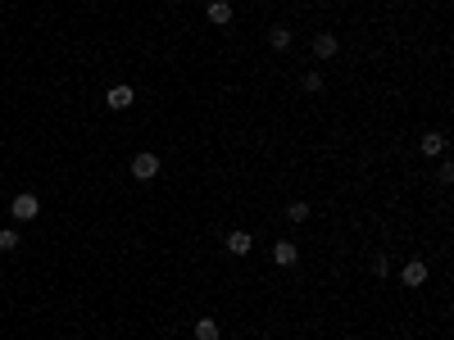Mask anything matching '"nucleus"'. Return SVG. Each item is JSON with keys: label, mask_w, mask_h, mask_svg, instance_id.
<instances>
[{"label": "nucleus", "mask_w": 454, "mask_h": 340, "mask_svg": "<svg viewBox=\"0 0 454 340\" xmlns=\"http://www.w3.org/2000/svg\"><path fill=\"white\" fill-rule=\"evenodd\" d=\"M37 213H41V200H37V195H14L10 200V218L14 222H32Z\"/></svg>", "instance_id": "nucleus-1"}, {"label": "nucleus", "mask_w": 454, "mask_h": 340, "mask_svg": "<svg viewBox=\"0 0 454 340\" xmlns=\"http://www.w3.org/2000/svg\"><path fill=\"white\" fill-rule=\"evenodd\" d=\"M105 105H109V109H114V114H123V109H132V105H137V91H132L128 82H119V87H109Z\"/></svg>", "instance_id": "nucleus-2"}, {"label": "nucleus", "mask_w": 454, "mask_h": 340, "mask_svg": "<svg viewBox=\"0 0 454 340\" xmlns=\"http://www.w3.org/2000/svg\"><path fill=\"white\" fill-rule=\"evenodd\" d=\"M400 281L409 286V290L427 286V264H422V259H409V264H404V273H400Z\"/></svg>", "instance_id": "nucleus-3"}, {"label": "nucleus", "mask_w": 454, "mask_h": 340, "mask_svg": "<svg viewBox=\"0 0 454 340\" xmlns=\"http://www.w3.org/2000/svg\"><path fill=\"white\" fill-rule=\"evenodd\" d=\"M227 254H237V259H246L250 250H255V236H250V231H227Z\"/></svg>", "instance_id": "nucleus-4"}, {"label": "nucleus", "mask_w": 454, "mask_h": 340, "mask_svg": "<svg viewBox=\"0 0 454 340\" xmlns=\"http://www.w3.org/2000/svg\"><path fill=\"white\" fill-rule=\"evenodd\" d=\"M132 173H137V182H150V177H159V159L155 154H137L132 159Z\"/></svg>", "instance_id": "nucleus-5"}, {"label": "nucleus", "mask_w": 454, "mask_h": 340, "mask_svg": "<svg viewBox=\"0 0 454 340\" xmlns=\"http://www.w3.org/2000/svg\"><path fill=\"white\" fill-rule=\"evenodd\" d=\"M295 259H300V250H295L291 241H277V245H273V264H277V268H295Z\"/></svg>", "instance_id": "nucleus-6"}, {"label": "nucleus", "mask_w": 454, "mask_h": 340, "mask_svg": "<svg viewBox=\"0 0 454 340\" xmlns=\"http://www.w3.org/2000/svg\"><path fill=\"white\" fill-rule=\"evenodd\" d=\"M209 23H214V28H227V23H232V5H227V0H209Z\"/></svg>", "instance_id": "nucleus-7"}, {"label": "nucleus", "mask_w": 454, "mask_h": 340, "mask_svg": "<svg viewBox=\"0 0 454 340\" xmlns=\"http://www.w3.org/2000/svg\"><path fill=\"white\" fill-rule=\"evenodd\" d=\"M314 55H318V59H332V55H336V36H332V32H318V36H314Z\"/></svg>", "instance_id": "nucleus-8"}, {"label": "nucleus", "mask_w": 454, "mask_h": 340, "mask_svg": "<svg viewBox=\"0 0 454 340\" xmlns=\"http://www.w3.org/2000/svg\"><path fill=\"white\" fill-rule=\"evenodd\" d=\"M418 150H422V154H445V132H427V136L418 141Z\"/></svg>", "instance_id": "nucleus-9"}, {"label": "nucleus", "mask_w": 454, "mask_h": 340, "mask_svg": "<svg viewBox=\"0 0 454 340\" xmlns=\"http://www.w3.org/2000/svg\"><path fill=\"white\" fill-rule=\"evenodd\" d=\"M218 336H223V327H218L214 318H200V322H195V340H218Z\"/></svg>", "instance_id": "nucleus-10"}, {"label": "nucleus", "mask_w": 454, "mask_h": 340, "mask_svg": "<svg viewBox=\"0 0 454 340\" xmlns=\"http://www.w3.org/2000/svg\"><path fill=\"white\" fill-rule=\"evenodd\" d=\"M268 45L273 50H286L291 45V28H268Z\"/></svg>", "instance_id": "nucleus-11"}, {"label": "nucleus", "mask_w": 454, "mask_h": 340, "mask_svg": "<svg viewBox=\"0 0 454 340\" xmlns=\"http://www.w3.org/2000/svg\"><path fill=\"white\" fill-rule=\"evenodd\" d=\"M286 218H291V222H304V218H309V204H304V200H291V204H286Z\"/></svg>", "instance_id": "nucleus-12"}, {"label": "nucleus", "mask_w": 454, "mask_h": 340, "mask_svg": "<svg viewBox=\"0 0 454 340\" xmlns=\"http://www.w3.org/2000/svg\"><path fill=\"white\" fill-rule=\"evenodd\" d=\"M0 250H5V254H14V250H19V231H14V227H5V231H0Z\"/></svg>", "instance_id": "nucleus-13"}, {"label": "nucleus", "mask_w": 454, "mask_h": 340, "mask_svg": "<svg viewBox=\"0 0 454 340\" xmlns=\"http://www.w3.org/2000/svg\"><path fill=\"white\" fill-rule=\"evenodd\" d=\"M304 91H323V73H309V77H304Z\"/></svg>", "instance_id": "nucleus-14"}]
</instances>
